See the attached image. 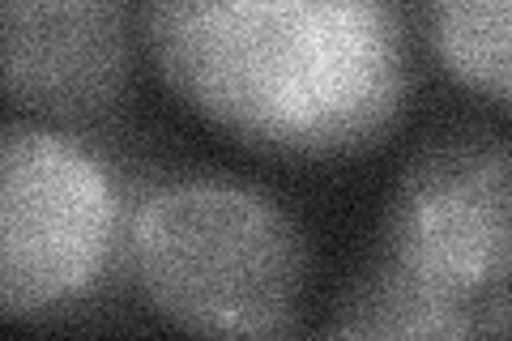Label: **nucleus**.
<instances>
[{"label":"nucleus","instance_id":"f257e3e1","mask_svg":"<svg viewBox=\"0 0 512 341\" xmlns=\"http://www.w3.org/2000/svg\"><path fill=\"white\" fill-rule=\"evenodd\" d=\"M141 35L175 99L256 154H363L406 111L402 0H141Z\"/></svg>","mask_w":512,"mask_h":341},{"label":"nucleus","instance_id":"f03ea898","mask_svg":"<svg viewBox=\"0 0 512 341\" xmlns=\"http://www.w3.org/2000/svg\"><path fill=\"white\" fill-rule=\"evenodd\" d=\"M128 261L167 324L197 337H282L308 286L291 214L235 180H180L137 209Z\"/></svg>","mask_w":512,"mask_h":341},{"label":"nucleus","instance_id":"7ed1b4c3","mask_svg":"<svg viewBox=\"0 0 512 341\" xmlns=\"http://www.w3.org/2000/svg\"><path fill=\"white\" fill-rule=\"evenodd\" d=\"M120 231L111 171L82 141L0 124V320H39L99 286Z\"/></svg>","mask_w":512,"mask_h":341},{"label":"nucleus","instance_id":"20e7f679","mask_svg":"<svg viewBox=\"0 0 512 341\" xmlns=\"http://www.w3.org/2000/svg\"><path fill=\"white\" fill-rule=\"evenodd\" d=\"M384 261L478 312V333H508L512 154L483 128L431 137L397 175Z\"/></svg>","mask_w":512,"mask_h":341},{"label":"nucleus","instance_id":"39448f33","mask_svg":"<svg viewBox=\"0 0 512 341\" xmlns=\"http://www.w3.org/2000/svg\"><path fill=\"white\" fill-rule=\"evenodd\" d=\"M133 73L124 0H0V99L43 120H94Z\"/></svg>","mask_w":512,"mask_h":341},{"label":"nucleus","instance_id":"423d86ee","mask_svg":"<svg viewBox=\"0 0 512 341\" xmlns=\"http://www.w3.org/2000/svg\"><path fill=\"white\" fill-rule=\"evenodd\" d=\"M325 337H431V341H461L478 333V312L444 290L427 286L402 265L380 261L363 269L333 303Z\"/></svg>","mask_w":512,"mask_h":341},{"label":"nucleus","instance_id":"0eeeda50","mask_svg":"<svg viewBox=\"0 0 512 341\" xmlns=\"http://www.w3.org/2000/svg\"><path fill=\"white\" fill-rule=\"evenodd\" d=\"M419 22L444 73L487 103L512 99V0H419Z\"/></svg>","mask_w":512,"mask_h":341}]
</instances>
